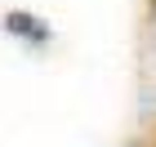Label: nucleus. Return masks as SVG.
I'll return each instance as SVG.
<instances>
[{
  "label": "nucleus",
  "instance_id": "1",
  "mask_svg": "<svg viewBox=\"0 0 156 147\" xmlns=\"http://www.w3.org/2000/svg\"><path fill=\"white\" fill-rule=\"evenodd\" d=\"M156 98V5L147 18V40H143V103Z\"/></svg>",
  "mask_w": 156,
  "mask_h": 147
}]
</instances>
